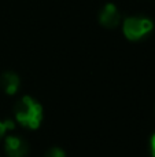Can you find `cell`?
<instances>
[{
    "mask_svg": "<svg viewBox=\"0 0 155 157\" xmlns=\"http://www.w3.org/2000/svg\"><path fill=\"white\" fill-rule=\"evenodd\" d=\"M15 120L27 130H37L43 121V106L34 98L25 95L14 106Z\"/></svg>",
    "mask_w": 155,
    "mask_h": 157,
    "instance_id": "1",
    "label": "cell"
},
{
    "mask_svg": "<svg viewBox=\"0 0 155 157\" xmlns=\"http://www.w3.org/2000/svg\"><path fill=\"white\" fill-rule=\"evenodd\" d=\"M154 24L150 18L146 17H129L124 21L122 32L128 40L136 41L147 36L153 30Z\"/></svg>",
    "mask_w": 155,
    "mask_h": 157,
    "instance_id": "2",
    "label": "cell"
},
{
    "mask_svg": "<svg viewBox=\"0 0 155 157\" xmlns=\"http://www.w3.org/2000/svg\"><path fill=\"white\" fill-rule=\"evenodd\" d=\"M4 152L8 157H26L29 153V145L18 135H8L4 139Z\"/></svg>",
    "mask_w": 155,
    "mask_h": 157,
    "instance_id": "3",
    "label": "cell"
},
{
    "mask_svg": "<svg viewBox=\"0 0 155 157\" xmlns=\"http://www.w3.org/2000/svg\"><path fill=\"white\" fill-rule=\"evenodd\" d=\"M121 21V15L118 8L113 3H107L100 11L99 15V22L106 28H115Z\"/></svg>",
    "mask_w": 155,
    "mask_h": 157,
    "instance_id": "4",
    "label": "cell"
},
{
    "mask_svg": "<svg viewBox=\"0 0 155 157\" xmlns=\"http://www.w3.org/2000/svg\"><path fill=\"white\" fill-rule=\"evenodd\" d=\"M0 86L4 90L7 95H14L18 92L19 86H21V80H19L18 75L13 73V72H5L0 77Z\"/></svg>",
    "mask_w": 155,
    "mask_h": 157,
    "instance_id": "5",
    "label": "cell"
},
{
    "mask_svg": "<svg viewBox=\"0 0 155 157\" xmlns=\"http://www.w3.org/2000/svg\"><path fill=\"white\" fill-rule=\"evenodd\" d=\"M44 157H66V153L60 147H51L45 152Z\"/></svg>",
    "mask_w": 155,
    "mask_h": 157,
    "instance_id": "6",
    "label": "cell"
},
{
    "mask_svg": "<svg viewBox=\"0 0 155 157\" xmlns=\"http://www.w3.org/2000/svg\"><path fill=\"white\" fill-rule=\"evenodd\" d=\"M150 150H151V156L155 157V134H153L150 141Z\"/></svg>",
    "mask_w": 155,
    "mask_h": 157,
    "instance_id": "7",
    "label": "cell"
},
{
    "mask_svg": "<svg viewBox=\"0 0 155 157\" xmlns=\"http://www.w3.org/2000/svg\"><path fill=\"white\" fill-rule=\"evenodd\" d=\"M5 132H7V128H5V125H4V121L0 120V139L5 135Z\"/></svg>",
    "mask_w": 155,
    "mask_h": 157,
    "instance_id": "8",
    "label": "cell"
}]
</instances>
